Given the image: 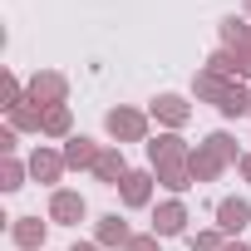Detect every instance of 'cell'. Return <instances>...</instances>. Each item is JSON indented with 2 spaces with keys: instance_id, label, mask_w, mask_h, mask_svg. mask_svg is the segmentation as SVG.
<instances>
[{
  "instance_id": "cell-24",
  "label": "cell",
  "mask_w": 251,
  "mask_h": 251,
  "mask_svg": "<svg viewBox=\"0 0 251 251\" xmlns=\"http://www.w3.org/2000/svg\"><path fill=\"white\" fill-rule=\"evenodd\" d=\"M20 103H25V84H20V79L5 69V79H0V108L10 113V108H20Z\"/></svg>"
},
{
  "instance_id": "cell-23",
  "label": "cell",
  "mask_w": 251,
  "mask_h": 251,
  "mask_svg": "<svg viewBox=\"0 0 251 251\" xmlns=\"http://www.w3.org/2000/svg\"><path fill=\"white\" fill-rule=\"evenodd\" d=\"M187 251H226V231H222V226L192 231V236H187Z\"/></svg>"
},
{
  "instance_id": "cell-1",
  "label": "cell",
  "mask_w": 251,
  "mask_h": 251,
  "mask_svg": "<svg viewBox=\"0 0 251 251\" xmlns=\"http://www.w3.org/2000/svg\"><path fill=\"white\" fill-rule=\"evenodd\" d=\"M103 133L123 148V143H148V113L143 108H128V103H118L103 113Z\"/></svg>"
},
{
  "instance_id": "cell-29",
  "label": "cell",
  "mask_w": 251,
  "mask_h": 251,
  "mask_svg": "<svg viewBox=\"0 0 251 251\" xmlns=\"http://www.w3.org/2000/svg\"><path fill=\"white\" fill-rule=\"evenodd\" d=\"M236 173H241V177L251 182V153H241V163H236Z\"/></svg>"
},
{
  "instance_id": "cell-27",
  "label": "cell",
  "mask_w": 251,
  "mask_h": 251,
  "mask_svg": "<svg viewBox=\"0 0 251 251\" xmlns=\"http://www.w3.org/2000/svg\"><path fill=\"white\" fill-rule=\"evenodd\" d=\"M231 54H236V79L251 84V45H246V50H231Z\"/></svg>"
},
{
  "instance_id": "cell-21",
  "label": "cell",
  "mask_w": 251,
  "mask_h": 251,
  "mask_svg": "<svg viewBox=\"0 0 251 251\" xmlns=\"http://www.w3.org/2000/svg\"><path fill=\"white\" fill-rule=\"evenodd\" d=\"M202 143H207V148H212L226 168H236V163H241V148H236V138H231V133H222V128H217V133H207Z\"/></svg>"
},
{
  "instance_id": "cell-22",
  "label": "cell",
  "mask_w": 251,
  "mask_h": 251,
  "mask_svg": "<svg viewBox=\"0 0 251 251\" xmlns=\"http://www.w3.org/2000/svg\"><path fill=\"white\" fill-rule=\"evenodd\" d=\"M25 177H30V163H20V158H5V163H0V192H20Z\"/></svg>"
},
{
  "instance_id": "cell-13",
  "label": "cell",
  "mask_w": 251,
  "mask_h": 251,
  "mask_svg": "<svg viewBox=\"0 0 251 251\" xmlns=\"http://www.w3.org/2000/svg\"><path fill=\"white\" fill-rule=\"evenodd\" d=\"M231 84H236V79H222V74H212V69H197V74H192V99L217 108V103L226 99V89H231Z\"/></svg>"
},
{
  "instance_id": "cell-5",
  "label": "cell",
  "mask_w": 251,
  "mask_h": 251,
  "mask_svg": "<svg viewBox=\"0 0 251 251\" xmlns=\"http://www.w3.org/2000/svg\"><path fill=\"white\" fill-rule=\"evenodd\" d=\"M148 118H158L168 133H177V128H187V118H192V103H187L182 94H158V99L148 103Z\"/></svg>"
},
{
  "instance_id": "cell-12",
  "label": "cell",
  "mask_w": 251,
  "mask_h": 251,
  "mask_svg": "<svg viewBox=\"0 0 251 251\" xmlns=\"http://www.w3.org/2000/svg\"><path fill=\"white\" fill-rule=\"evenodd\" d=\"M217 226H222L226 236L246 231V226H251V202H246V197H222V202H217Z\"/></svg>"
},
{
  "instance_id": "cell-14",
  "label": "cell",
  "mask_w": 251,
  "mask_h": 251,
  "mask_svg": "<svg viewBox=\"0 0 251 251\" xmlns=\"http://www.w3.org/2000/svg\"><path fill=\"white\" fill-rule=\"evenodd\" d=\"M187 173H192V182H217V177L226 173V163H222L207 143H197V148L187 153Z\"/></svg>"
},
{
  "instance_id": "cell-17",
  "label": "cell",
  "mask_w": 251,
  "mask_h": 251,
  "mask_svg": "<svg viewBox=\"0 0 251 251\" xmlns=\"http://www.w3.org/2000/svg\"><path fill=\"white\" fill-rule=\"evenodd\" d=\"M217 113H222V118H246V113H251V84L236 79V84L226 89V99L217 103Z\"/></svg>"
},
{
  "instance_id": "cell-3",
  "label": "cell",
  "mask_w": 251,
  "mask_h": 251,
  "mask_svg": "<svg viewBox=\"0 0 251 251\" xmlns=\"http://www.w3.org/2000/svg\"><path fill=\"white\" fill-rule=\"evenodd\" d=\"M153 187H158V173H153V168H133L128 177L118 182V202L128 207V212H138V207L153 202Z\"/></svg>"
},
{
  "instance_id": "cell-32",
  "label": "cell",
  "mask_w": 251,
  "mask_h": 251,
  "mask_svg": "<svg viewBox=\"0 0 251 251\" xmlns=\"http://www.w3.org/2000/svg\"><path fill=\"white\" fill-rule=\"evenodd\" d=\"M241 5H246V15H251V0H241Z\"/></svg>"
},
{
  "instance_id": "cell-20",
  "label": "cell",
  "mask_w": 251,
  "mask_h": 251,
  "mask_svg": "<svg viewBox=\"0 0 251 251\" xmlns=\"http://www.w3.org/2000/svg\"><path fill=\"white\" fill-rule=\"evenodd\" d=\"M10 128H15V133H40V128H45V108L25 99L20 108H10Z\"/></svg>"
},
{
  "instance_id": "cell-2",
  "label": "cell",
  "mask_w": 251,
  "mask_h": 251,
  "mask_svg": "<svg viewBox=\"0 0 251 251\" xmlns=\"http://www.w3.org/2000/svg\"><path fill=\"white\" fill-rule=\"evenodd\" d=\"M25 99H30V103H40V108H54V103H64V99H69V79H64L59 69H40V74L25 84Z\"/></svg>"
},
{
  "instance_id": "cell-11",
  "label": "cell",
  "mask_w": 251,
  "mask_h": 251,
  "mask_svg": "<svg viewBox=\"0 0 251 251\" xmlns=\"http://www.w3.org/2000/svg\"><path fill=\"white\" fill-rule=\"evenodd\" d=\"M128 173H133V168H128V158H123V148H118V143H108V148L99 153V163H94V177H99L103 187H118Z\"/></svg>"
},
{
  "instance_id": "cell-31",
  "label": "cell",
  "mask_w": 251,
  "mask_h": 251,
  "mask_svg": "<svg viewBox=\"0 0 251 251\" xmlns=\"http://www.w3.org/2000/svg\"><path fill=\"white\" fill-rule=\"evenodd\" d=\"M226 251H251V246H241V241H226Z\"/></svg>"
},
{
  "instance_id": "cell-8",
  "label": "cell",
  "mask_w": 251,
  "mask_h": 251,
  "mask_svg": "<svg viewBox=\"0 0 251 251\" xmlns=\"http://www.w3.org/2000/svg\"><path fill=\"white\" fill-rule=\"evenodd\" d=\"M143 148H148V168H163V163H187V153H192V148L182 143V133H168V128H163L158 138H148Z\"/></svg>"
},
{
  "instance_id": "cell-19",
  "label": "cell",
  "mask_w": 251,
  "mask_h": 251,
  "mask_svg": "<svg viewBox=\"0 0 251 251\" xmlns=\"http://www.w3.org/2000/svg\"><path fill=\"white\" fill-rule=\"evenodd\" d=\"M158 173V187H168L173 197H182L187 187H192V173H187V163H163V168H153Z\"/></svg>"
},
{
  "instance_id": "cell-7",
  "label": "cell",
  "mask_w": 251,
  "mask_h": 251,
  "mask_svg": "<svg viewBox=\"0 0 251 251\" xmlns=\"http://www.w3.org/2000/svg\"><path fill=\"white\" fill-rule=\"evenodd\" d=\"M133 236H138V231L123 222L118 212H108V217H99V222H94V241H99L103 251H128V241H133Z\"/></svg>"
},
{
  "instance_id": "cell-18",
  "label": "cell",
  "mask_w": 251,
  "mask_h": 251,
  "mask_svg": "<svg viewBox=\"0 0 251 251\" xmlns=\"http://www.w3.org/2000/svg\"><path fill=\"white\" fill-rule=\"evenodd\" d=\"M45 138H74V113H69V103H54V108H45V128H40Z\"/></svg>"
},
{
  "instance_id": "cell-10",
  "label": "cell",
  "mask_w": 251,
  "mask_h": 251,
  "mask_svg": "<svg viewBox=\"0 0 251 251\" xmlns=\"http://www.w3.org/2000/svg\"><path fill=\"white\" fill-rule=\"evenodd\" d=\"M25 163H30V177H35V182H45V187H54V182H59V177L69 173L64 153H54V148H45V143H40V148H35V153H30Z\"/></svg>"
},
{
  "instance_id": "cell-28",
  "label": "cell",
  "mask_w": 251,
  "mask_h": 251,
  "mask_svg": "<svg viewBox=\"0 0 251 251\" xmlns=\"http://www.w3.org/2000/svg\"><path fill=\"white\" fill-rule=\"evenodd\" d=\"M15 148H20V143H15V128H5V133H0V153L15 158Z\"/></svg>"
},
{
  "instance_id": "cell-25",
  "label": "cell",
  "mask_w": 251,
  "mask_h": 251,
  "mask_svg": "<svg viewBox=\"0 0 251 251\" xmlns=\"http://www.w3.org/2000/svg\"><path fill=\"white\" fill-rule=\"evenodd\" d=\"M202 69H212V74H222V79H236V54H231V50H212Z\"/></svg>"
},
{
  "instance_id": "cell-9",
  "label": "cell",
  "mask_w": 251,
  "mask_h": 251,
  "mask_svg": "<svg viewBox=\"0 0 251 251\" xmlns=\"http://www.w3.org/2000/svg\"><path fill=\"white\" fill-rule=\"evenodd\" d=\"M64 163H69V173H94V163H99V153H103V143H94L89 133H74V138H64Z\"/></svg>"
},
{
  "instance_id": "cell-15",
  "label": "cell",
  "mask_w": 251,
  "mask_h": 251,
  "mask_svg": "<svg viewBox=\"0 0 251 251\" xmlns=\"http://www.w3.org/2000/svg\"><path fill=\"white\" fill-rule=\"evenodd\" d=\"M45 236H50V226H45L40 217H15V222H10V241H15L20 251H45Z\"/></svg>"
},
{
  "instance_id": "cell-4",
  "label": "cell",
  "mask_w": 251,
  "mask_h": 251,
  "mask_svg": "<svg viewBox=\"0 0 251 251\" xmlns=\"http://www.w3.org/2000/svg\"><path fill=\"white\" fill-rule=\"evenodd\" d=\"M84 217H89L84 192H74V187H54V192H50V222H59V226H79Z\"/></svg>"
},
{
  "instance_id": "cell-30",
  "label": "cell",
  "mask_w": 251,
  "mask_h": 251,
  "mask_svg": "<svg viewBox=\"0 0 251 251\" xmlns=\"http://www.w3.org/2000/svg\"><path fill=\"white\" fill-rule=\"evenodd\" d=\"M69 251H103V246H99V241H74Z\"/></svg>"
},
{
  "instance_id": "cell-26",
  "label": "cell",
  "mask_w": 251,
  "mask_h": 251,
  "mask_svg": "<svg viewBox=\"0 0 251 251\" xmlns=\"http://www.w3.org/2000/svg\"><path fill=\"white\" fill-rule=\"evenodd\" d=\"M128 251H163V236H153V231H138V236L128 241Z\"/></svg>"
},
{
  "instance_id": "cell-16",
  "label": "cell",
  "mask_w": 251,
  "mask_h": 251,
  "mask_svg": "<svg viewBox=\"0 0 251 251\" xmlns=\"http://www.w3.org/2000/svg\"><path fill=\"white\" fill-rule=\"evenodd\" d=\"M217 35H222V50H246L251 45V20L246 15H222Z\"/></svg>"
},
{
  "instance_id": "cell-6",
  "label": "cell",
  "mask_w": 251,
  "mask_h": 251,
  "mask_svg": "<svg viewBox=\"0 0 251 251\" xmlns=\"http://www.w3.org/2000/svg\"><path fill=\"white\" fill-rule=\"evenodd\" d=\"M187 222H192V217H187V202H182V197H168V202L153 207V236H163V241H168V236H182Z\"/></svg>"
}]
</instances>
